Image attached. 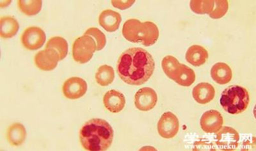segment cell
I'll list each match as a JSON object with an SVG mask.
<instances>
[{"label":"cell","mask_w":256,"mask_h":151,"mask_svg":"<svg viewBox=\"0 0 256 151\" xmlns=\"http://www.w3.org/2000/svg\"><path fill=\"white\" fill-rule=\"evenodd\" d=\"M20 24L12 16H4L0 20V36L2 38H13L19 30Z\"/></svg>","instance_id":"cell-19"},{"label":"cell","mask_w":256,"mask_h":151,"mask_svg":"<svg viewBox=\"0 0 256 151\" xmlns=\"http://www.w3.org/2000/svg\"><path fill=\"white\" fill-rule=\"evenodd\" d=\"M190 8L194 12L198 14H209L214 8V1H196L190 2Z\"/></svg>","instance_id":"cell-26"},{"label":"cell","mask_w":256,"mask_h":151,"mask_svg":"<svg viewBox=\"0 0 256 151\" xmlns=\"http://www.w3.org/2000/svg\"><path fill=\"white\" fill-rule=\"evenodd\" d=\"M113 139V128L107 121L100 118H92L88 121L80 130V143L86 150H108Z\"/></svg>","instance_id":"cell-2"},{"label":"cell","mask_w":256,"mask_h":151,"mask_svg":"<svg viewBox=\"0 0 256 151\" xmlns=\"http://www.w3.org/2000/svg\"><path fill=\"white\" fill-rule=\"evenodd\" d=\"M196 79V76L194 70L184 64H180L174 80L176 83L180 86H190L195 82Z\"/></svg>","instance_id":"cell-20"},{"label":"cell","mask_w":256,"mask_h":151,"mask_svg":"<svg viewBox=\"0 0 256 151\" xmlns=\"http://www.w3.org/2000/svg\"><path fill=\"white\" fill-rule=\"evenodd\" d=\"M60 60V56L54 50L45 49L38 52L34 57V63L40 70L50 72L54 70Z\"/></svg>","instance_id":"cell-11"},{"label":"cell","mask_w":256,"mask_h":151,"mask_svg":"<svg viewBox=\"0 0 256 151\" xmlns=\"http://www.w3.org/2000/svg\"><path fill=\"white\" fill-rule=\"evenodd\" d=\"M211 76L216 83L220 84H228L232 80V70L227 64L216 63L212 68Z\"/></svg>","instance_id":"cell-18"},{"label":"cell","mask_w":256,"mask_h":151,"mask_svg":"<svg viewBox=\"0 0 256 151\" xmlns=\"http://www.w3.org/2000/svg\"><path fill=\"white\" fill-rule=\"evenodd\" d=\"M46 36L44 30L38 26L28 27L22 36V46L26 50L35 51L44 45Z\"/></svg>","instance_id":"cell-6"},{"label":"cell","mask_w":256,"mask_h":151,"mask_svg":"<svg viewBox=\"0 0 256 151\" xmlns=\"http://www.w3.org/2000/svg\"><path fill=\"white\" fill-rule=\"evenodd\" d=\"M208 56V52L204 48L200 45H193L187 50L186 60L191 65L200 67L206 62Z\"/></svg>","instance_id":"cell-17"},{"label":"cell","mask_w":256,"mask_h":151,"mask_svg":"<svg viewBox=\"0 0 256 151\" xmlns=\"http://www.w3.org/2000/svg\"><path fill=\"white\" fill-rule=\"evenodd\" d=\"M122 20L120 13L112 10H105L100 14L99 24L105 30L114 32L118 29Z\"/></svg>","instance_id":"cell-14"},{"label":"cell","mask_w":256,"mask_h":151,"mask_svg":"<svg viewBox=\"0 0 256 151\" xmlns=\"http://www.w3.org/2000/svg\"><path fill=\"white\" fill-rule=\"evenodd\" d=\"M192 96L196 102L206 104H209L214 99L216 90L212 84L200 83L196 84L194 88Z\"/></svg>","instance_id":"cell-15"},{"label":"cell","mask_w":256,"mask_h":151,"mask_svg":"<svg viewBox=\"0 0 256 151\" xmlns=\"http://www.w3.org/2000/svg\"><path fill=\"white\" fill-rule=\"evenodd\" d=\"M104 104L105 108L108 110L111 113H120L124 108L126 104L124 96L118 90H109L104 96Z\"/></svg>","instance_id":"cell-13"},{"label":"cell","mask_w":256,"mask_h":151,"mask_svg":"<svg viewBox=\"0 0 256 151\" xmlns=\"http://www.w3.org/2000/svg\"><path fill=\"white\" fill-rule=\"evenodd\" d=\"M220 102L228 114H240L248 109L250 102L248 92L238 84L228 86L222 93Z\"/></svg>","instance_id":"cell-4"},{"label":"cell","mask_w":256,"mask_h":151,"mask_svg":"<svg viewBox=\"0 0 256 151\" xmlns=\"http://www.w3.org/2000/svg\"><path fill=\"white\" fill-rule=\"evenodd\" d=\"M224 123L223 116L217 110H211L203 114L200 124L203 131L208 134H216L221 129Z\"/></svg>","instance_id":"cell-12"},{"label":"cell","mask_w":256,"mask_h":151,"mask_svg":"<svg viewBox=\"0 0 256 151\" xmlns=\"http://www.w3.org/2000/svg\"><path fill=\"white\" fill-rule=\"evenodd\" d=\"M180 65V64L178 59L170 56L164 57L162 62V67L164 72L166 73L169 78L174 81L176 75L179 70Z\"/></svg>","instance_id":"cell-23"},{"label":"cell","mask_w":256,"mask_h":151,"mask_svg":"<svg viewBox=\"0 0 256 151\" xmlns=\"http://www.w3.org/2000/svg\"><path fill=\"white\" fill-rule=\"evenodd\" d=\"M45 49H52L56 51L60 56V60H64L68 54V43L62 36H54L48 41Z\"/></svg>","instance_id":"cell-21"},{"label":"cell","mask_w":256,"mask_h":151,"mask_svg":"<svg viewBox=\"0 0 256 151\" xmlns=\"http://www.w3.org/2000/svg\"><path fill=\"white\" fill-rule=\"evenodd\" d=\"M6 137L9 144L14 147H19L26 138V129L22 124L16 122L8 127Z\"/></svg>","instance_id":"cell-16"},{"label":"cell","mask_w":256,"mask_h":151,"mask_svg":"<svg viewBox=\"0 0 256 151\" xmlns=\"http://www.w3.org/2000/svg\"><path fill=\"white\" fill-rule=\"evenodd\" d=\"M157 102V94L152 88H141L134 96V104L136 108L140 111L148 112L154 108Z\"/></svg>","instance_id":"cell-10"},{"label":"cell","mask_w":256,"mask_h":151,"mask_svg":"<svg viewBox=\"0 0 256 151\" xmlns=\"http://www.w3.org/2000/svg\"><path fill=\"white\" fill-rule=\"evenodd\" d=\"M180 130V122L177 116L170 112H166L158 122V132L162 138H172Z\"/></svg>","instance_id":"cell-7"},{"label":"cell","mask_w":256,"mask_h":151,"mask_svg":"<svg viewBox=\"0 0 256 151\" xmlns=\"http://www.w3.org/2000/svg\"><path fill=\"white\" fill-rule=\"evenodd\" d=\"M96 82L100 86H106L110 84L115 79V72L111 66L104 65L100 66L96 74Z\"/></svg>","instance_id":"cell-22"},{"label":"cell","mask_w":256,"mask_h":151,"mask_svg":"<svg viewBox=\"0 0 256 151\" xmlns=\"http://www.w3.org/2000/svg\"><path fill=\"white\" fill-rule=\"evenodd\" d=\"M88 89L86 80L79 77H72L64 82L62 91L64 96L68 99L78 100L86 94Z\"/></svg>","instance_id":"cell-8"},{"label":"cell","mask_w":256,"mask_h":151,"mask_svg":"<svg viewBox=\"0 0 256 151\" xmlns=\"http://www.w3.org/2000/svg\"><path fill=\"white\" fill-rule=\"evenodd\" d=\"M96 51L94 40L88 36L76 38L72 45V57L76 62L86 64L91 60Z\"/></svg>","instance_id":"cell-5"},{"label":"cell","mask_w":256,"mask_h":151,"mask_svg":"<svg viewBox=\"0 0 256 151\" xmlns=\"http://www.w3.org/2000/svg\"><path fill=\"white\" fill-rule=\"evenodd\" d=\"M155 62L152 54L141 48H129L120 54L116 72L120 79L130 86H141L152 77Z\"/></svg>","instance_id":"cell-1"},{"label":"cell","mask_w":256,"mask_h":151,"mask_svg":"<svg viewBox=\"0 0 256 151\" xmlns=\"http://www.w3.org/2000/svg\"><path fill=\"white\" fill-rule=\"evenodd\" d=\"M238 132L232 128L222 127L217 132L216 144L222 150H232L238 146Z\"/></svg>","instance_id":"cell-9"},{"label":"cell","mask_w":256,"mask_h":151,"mask_svg":"<svg viewBox=\"0 0 256 151\" xmlns=\"http://www.w3.org/2000/svg\"><path fill=\"white\" fill-rule=\"evenodd\" d=\"M84 36H91L94 40L96 44V51H100L106 46V36L100 29L92 27L84 32Z\"/></svg>","instance_id":"cell-25"},{"label":"cell","mask_w":256,"mask_h":151,"mask_svg":"<svg viewBox=\"0 0 256 151\" xmlns=\"http://www.w3.org/2000/svg\"><path fill=\"white\" fill-rule=\"evenodd\" d=\"M42 1H30V0H26V1L18 2V8L20 12L24 14L32 16L38 14L40 13L42 6Z\"/></svg>","instance_id":"cell-24"},{"label":"cell","mask_w":256,"mask_h":151,"mask_svg":"<svg viewBox=\"0 0 256 151\" xmlns=\"http://www.w3.org/2000/svg\"><path fill=\"white\" fill-rule=\"evenodd\" d=\"M122 33L130 42L140 43L146 47L154 45L160 36L159 29L154 22H142L136 19L126 20L123 25Z\"/></svg>","instance_id":"cell-3"},{"label":"cell","mask_w":256,"mask_h":151,"mask_svg":"<svg viewBox=\"0 0 256 151\" xmlns=\"http://www.w3.org/2000/svg\"><path fill=\"white\" fill-rule=\"evenodd\" d=\"M112 4L114 8L120 9V10H125L131 6L136 3V1H128V0H124V1H112Z\"/></svg>","instance_id":"cell-28"},{"label":"cell","mask_w":256,"mask_h":151,"mask_svg":"<svg viewBox=\"0 0 256 151\" xmlns=\"http://www.w3.org/2000/svg\"><path fill=\"white\" fill-rule=\"evenodd\" d=\"M228 3L227 0L214 1V8L209 14L210 17L214 20L220 19L228 12Z\"/></svg>","instance_id":"cell-27"}]
</instances>
